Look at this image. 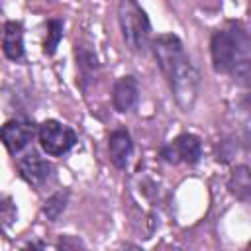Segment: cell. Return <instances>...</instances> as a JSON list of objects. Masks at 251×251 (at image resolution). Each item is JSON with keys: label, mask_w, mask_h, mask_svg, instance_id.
Returning <instances> with one entry per match:
<instances>
[{"label": "cell", "mask_w": 251, "mask_h": 251, "mask_svg": "<svg viewBox=\"0 0 251 251\" xmlns=\"http://www.w3.org/2000/svg\"><path fill=\"white\" fill-rule=\"evenodd\" d=\"M2 49L10 61H20L24 57V27L20 22H8L4 25Z\"/></svg>", "instance_id": "9c48e42d"}, {"label": "cell", "mask_w": 251, "mask_h": 251, "mask_svg": "<svg viewBox=\"0 0 251 251\" xmlns=\"http://www.w3.org/2000/svg\"><path fill=\"white\" fill-rule=\"evenodd\" d=\"M18 169H20V175H22V178L27 182V184H31L33 188H41L47 180H49V176H51V171H53V167L43 159V157H39L37 153H27V155H24L20 161H18Z\"/></svg>", "instance_id": "52a82bcc"}, {"label": "cell", "mask_w": 251, "mask_h": 251, "mask_svg": "<svg viewBox=\"0 0 251 251\" xmlns=\"http://www.w3.org/2000/svg\"><path fill=\"white\" fill-rule=\"evenodd\" d=\"M137 102V80L133 76H122L112 88V104L118 112H127Z\"/></svg>", "instance_id": "ba28073f"}, {"label": "cell", "mask_w": 251, "mask_h": 251, "mask_svg": "<svg viewBox=\"0 0 251 251\" xmlns=\"http://www.w3.org/2000/svg\"><path fill=\"white\" fill-rule=\"evenodd\" d=\"M200 155H202V143L192 133H182L161 149V157L173 165H176V163L192 165L200 159Z\"/></svg>", "instance_id": "5b68a950"}, {"label": "cell", "mask_w": 251, "mask_h": 251, "mask_svg": "<svg viewBox=\"0 0 251 251\" xmlns=\"http://www.w3.org/2000/svg\"><path fill=\"white\" fill-rule=\"evenodd\" d=\"M0 210H2V202H0Z\"/></svg>", "instance_id": "2e32d148"}, {"label": "cell", "mask_w": 251, "mask_h": 251, "mask_svg": "<svg viewBox=\"0 0 251 251\" xmlns=\"http://www.w3.org/2000/svg\"><path fill=\"white\" fill-rule=\"evenodd\" d=\"M229 188L231 192L241 198V200H247L249 196V188H251V182H249V169L247 167H237L231 175V180H229Z\"/></svg>", "instance_id": "8fae6325"}, {"label": "cell", "mask_w": 251, "mask_h": 251, "mask_svg": "<svg viewBox=\"0 0 251 251\" xmlns=\"http://www.w3.org/2000/svg\"><path fill=\"white\" fill-rule=\"evenodd\" d=\"M212 63L218 73H235L243 80L249 71V39L239 25L218 29L210 41Z\"/></svg>", "instance_id": "7a4b0ae2"}, {"label": "cell", "mask_w": 251, "mask_h": 251, "mask_svg": "<svg viewBox=\"0 0 251 251\" xmlns=\"http://www.w3.org/2000/svg\"><path fill=\"white\" fill-rule=\"evenodd\" d=\"M61 37H63V22L57 20V18L49 20L47 22V37L43 41V53L45 55H53L57 45H59V41H61Z\"/></svg>", "instance_id": "7c38bea8"}, {"label": "cell", "mask_w": 251, "mask_h": 251, "mask_svg": "<svg viewBox=\"0 0 251 251\" xmlns=\"http://www.w3.org/2000/svg\"><path fill=\"white\" fill-rule=\"evenodd\" d=\"M67 190H59V192H55L47 202H45V206H43V214L49 218V220H57L59 216H61V212L65 210V206H67Z\"/></svg>", "instance_id": "4fadbf2b"}, {"label": "cell", "mask_w": 251, "mask_h": 251, "mask_svg": "<svg viewBox=\"0 0 251 251\" xmlns=\"http://www.w3.org/2000/svg\"><path fill=\"white\" fill-rule=\"evenodd\" d=\"M153 53H155V59H157L163 75L167 76V80L175 92L176 102L184 110H188L196 96L198 75H196L194 67L190 65V59L186 57L180 39L171 33L159 35L153 41Z\"/></svg>", "instance_id": "6da1fadb"}, {"label": "cell", "mask_w": 251, "mask_h": 251, "mask_svg": "<svg viewBox=\"0 0 251 251\" xmlns=\"http://www.w3.org/2000/svg\"><path fill=\"white\" fill-rule=\"evenodd\" d=\"M59 251H86L82 241L73 237V235H65L59 239Z\"/></svg>", "instance_id": "5bb4252c"}, {"label": "cell", "mask_w": 251, "mask_h": 251, "mask_svg": "<svg viewBox=\"0 0 251 251\" xmlns=\"http://www.w3.org/2000/svg\"><path fill=\"white\" fill-rule=\"evenodd\" d=\"M35 133H37V127L29 120H10L0 127V139L12 155L22 151L33 139Z\"/></svg>", "instance_id": "8992f818"}, {"label": "cell", "mask_w": 251, "mask_h": 251, "mask_svg": "<svg viewBox=\"0 0 251 251\" xmlns=\"http://www.w3.org/2000/svg\"><path fill=\"white\" fill-rule=\"evenodd\" d=\"M37 137H39V143H41L43 151L51 157H59V155L67 153L76 141L75 131L69 126H63L57 120L43 122L37 129Z\"/></svg>", "instance_id": "277c9868"}, {"label": "cell", "mask_w": 251, "mask_h": 251, "mask_svg": "<svg viewBox=\"0 0 251 251\" xmlns=\"http://www.w3.org/2000/svg\"><path fill=\"white\" fill-rule=\"evenodd\" d=\"M118 18H120V25H122L126 43L133 51L143 49L149 41L151 25H149V20H147L145 12L141 10V6L131 0H124L118 6Z\"/></svg>", "instance_id": "3957f363"}, {"label": "cell", "mask_w": 251, "mask_h": 251, "mask_svg": "<svg viewBox=\"0 0 251 251\" xmlns=\"http://www.w3.org/2000/svg\"><path fill=\"white\" fill-rule=\"evenodd\" d=\"M108 153L112 163L118 169H124L127 163V157L131 153V137L126 129H114L108 139Z\"/></svg>", "instance_id": "30bf717a"}, {"label": "cell", "mask_w": 251, "mask_h": 251, "mask_svg": "<svg viewBox=\"0 0 251 251\" xmlns=\"http://www.w3.org/2000/svg\"><path fill=\"white\" fill-rule=\"evenodd\" d=\"M122 251H141V249H139V247H135V245H126Z\"/></svg>", "instance_id": "9a60e30c"}]
</instances>
